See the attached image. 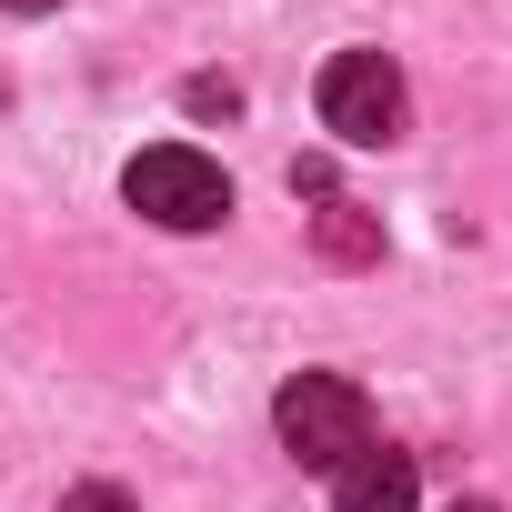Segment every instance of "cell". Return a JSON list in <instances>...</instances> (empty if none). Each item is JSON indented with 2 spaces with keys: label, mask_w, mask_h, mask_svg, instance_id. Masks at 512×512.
<instances>
[{
  "label": "cell",
  "mask_w": 512,
  "mask_h": 512,
  "mask_svg": "<svg viewBox=\"0 0 512 512\" xmlns=\"http://www.w3.org/2000/svg\"><path fill=\"white\" fill-rule=\"evenodd\" d=\"M272 432H282V452H292L302 472H342V462L372 442V402H362V382H342V372H292L282 402H272Z\"/></svg>",
  "instance_id": "obj_2"
},
{
  "label": "cell",
  "mask_w": 512,
  "mask_h": 512,
  "mask_svg": "<svg viewBox=\"0 0 512 512\" xmlns=\"http://www.w3.org/2000/svg\"><path fill=\"white\" fill-rule=\"evenodd\" d=\"M61 512H141V502H131L121 482H71V492H61Z\"/></svg>",
  "instance_id": "obj_6"
},
{
  "label": "cell",
  "mask_w": 512,
  "mask_h": 512,
  "mask_svg": "<svg viewBox=\"0 0 512 512\" xmlns=\"http://www.w3.org/2000/svg\"><path fill=\"white\" fill-rule=\"evenodd\" d=\"M452 512H502V502H482V492H472V502H452Z\"/></svg>",
  "instance_id": "obj_8"
},
{
  "label": "cell",
  "mask_w": 512,
  "mask_h": 512,
  "mask_svg": "<svg viewBox=\"0 0 512 512\" xmlns=\"http://www.w3.org/2000/svg\"><path fill=\"white\" fill-rule=\"evenodd\" d=\"M402 71L382 61V51H332L322 61V131L332 141H352V151H382V141H402Z\"/></svg>",
  "instance_id": "obj_3"
},
{
  "label": "cell",
  "mask_w": 512,
  "mask_h": 512,
  "mask_svg": "<svg viewBox=\"0 0 512 512\" xmlns=\"http://www.w3.org/2000/svg\"><path fill=\"white\" fill-rule=\"evenodd\" d=\"M422 502V472H412V452H392V442H362L342 472H332V512H412Z\"/></svg>",
  "instance_id": "obj_4"
},
{
  "label": "cell",
  "mask_w": 512,
  "mask_h": 512,
  "mask_svg": "<svg viewBox=\"0 0 512 512\" xmlns=\"http://www.w3.org/2000/svg\"><path fill=\"white\" fill-rule=\"evenodd\" d=\"M0 11H61V0H0Z\"/></svg>",
  "instance_id": "obj_7"
},
{
  "label": "cell",
  "mask_w": 512,
  "mask_h": 512,
  "mask_svg": "<svg viewBox=\"0 0 512 512\" xmlns=\"http://www.w3.org/2000/svg\"><path fill=\"white\" fill-rule=\"evenodd\" d=\"M312 251H322V262H342V272L382 262V211H362V201H322V211H312Z\"/></svg>",
  "instance_id": "obj_5"
},
{
  "label": "cell",
  "mask_w": 512,
  "mask_h": 512,
  "mask_svg": "<svg viewBox=\"0 0 512 512\" xmlns=\"http://www.w3.org/2000/svg\"><path fill=\"white\" fill-rule=\"evenodd\" d=\"M121 201H131L141 221H161V231H221V221H231V181H221V161L191 151V141H151V151H131Z\"/></svg>",
  "instance_id": "obj_1"
}]
</instances>
